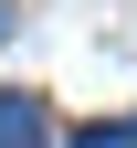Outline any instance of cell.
<instances>
[{
	"mask_svg": "<svg viewBox=\"0 0 137 148\" xmlns=\"http://www.w3.org/2000/svg\"><path fill=\"white\" fill-rule=\"evenodd\" d=\"M0 148H42V95H0Z\"/></svg>",
	"mask_w": 137,
	"mask_h": 148,
	"instance_id": "1",
	"label": "cell"
}]
</instances>
